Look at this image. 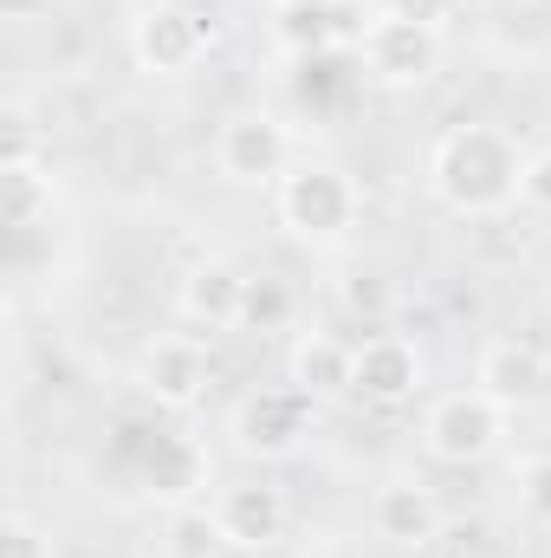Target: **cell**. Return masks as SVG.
I'll return each instance as SVG.
<instances>
[{
	"instance_id": "cell-11",
	"label": "cell",
	"mask_w": 551,
	"mask_h": 558,
	"mask_svg": "<svg viewBox=\"0 0 551 558\" xmlns=\"http://www.w3.org/2000/svg\"><path fill=\"white\" fill-rule=\"evenodd\" d=\"M421 377H428V357H421L415 338H403V331H370L357 344L351 397L357 403H377V410H396V403H409L415 390H421Z\"/></svg>"
},
{
	"instance_id": "cell-17",
	"label": "cell",
	"mask_w": 551,
	"mask_h": 558,
	"mask_svg": "<svg viewBox=\"0 0 551 558\" xmlns=\"http://www.w3.org/2000/svg\"><path fill=\"white\" fill-rule=\"evenodd\" d=\"M46 215H52V175L39 169V156L7 162V221H13V234H33Z\"/></svg>"
},
{
	"instance_id": "cell-21",
	"label": "cell",
	"mask_w": 551,
	"mask_h": 558,
	"mask_svg": "<svg viewBox=\"0 0 551 558\" xmlns=\"http://www.w3.org/2000/svg\"><path fill=\"white\" fill-rule=\"evenodd\" d=\"M519 507H526V520H539L551 533V454H532L519 468Z\"/></svg>"
},
{
	"instance_id": "cell-23",
	"label": "cell",
	"mask_w": 551,
	"mask_h": 558,
	"mask_svg": "<svg viewBox=\"0 0 551 558\" xmlns=\"http://www.w3.org/2000/svg\"><path fill=\"white\" fill-rule=\"evenodd\" d=\"M7 558H59V553H52V533H39L26 513H13L7 520Z\"/></svg>"
},
{
	"instance_id": "cell-10",
	"label": "cell",
	"mask_w": 551,
	"mask_h": 558,
	"mask_svg": "<svg viewBox=\"0 0 551 558\" xmlns=\"http://www.w3.org/2000/svg\"><path fill=\"white\" fill-rule=\"evenodd\" d=\"M247 279L234 260H221V254H201V260H188L182 279H175V312L195 325V331H241V318H247Z\"/></svg>"
},
{
	"instance_id": "cell-6",
	"label": "cell",
	"mask_w": 551,
	"mask_h": 558,
	"mask_svg": "<svg viewBox=\"0 0 551 558\" xmlns=\"http://www.w3.org/2000/svg\"><path fill=\"white\" fill-rule=\"evenodd\" d=\"M311 422H318V403L292 384H273V390H247L234 403L228 435H234V454H247V461H292L305 448Z\"/></svg>"
},
{
	"instance_id": "cell-22",
	"label": "cell",
	"mask_w": 551,
	"mask_h": 558,
	"mask_svg": "<svg viewBox=\"0 0 551 558\" xmlns=\"http://www.w3.org/2000/svg\"><path fill=\"white\" fill-rule=\"evenodd\" d=\"M519 202H526V208H539V215H551V143L526 156V175H519Z\"/></svg>"
},
{
	"instance_id": "cell-27",
	"label": "cell",
	"mask_w": 551,
	"mask_h": 558,
	"mask_svg": "<svg viewBox=\"0 0 551 558\" xmlns=\"http://www.w3.org/2000/svg\"><path fill=\"white\" fill-rule=\"evenodd\" d=\"M273 7H325V0H273Z\"/></svg>"
},
{
	"instance_id": "cell-25",
	"label": "cell",
	"mask_w": 551,
	"mask_h": 558,
	"mask_svg": "<svg viewBox=\"0 0 551 558\" xmlns=\"http://www.w3.org/2000/svg\"><path fill=\"white\" fill-rule=\"evenodd\" d=\"M390 7H396V13H403V20H421V26H441V20H448V7H454V0H390Z\"/></svg>"
},
{
	"instance_id": "cell-26",
	"label": "cell",
	"mask_w": 551,
	"mask_h": 558,
	"mask_svg": "<svg viewBox=\"0 0 551 558\" xmlns=\"http://www.w3.org/2000/svg\"><path fill=\"white\" fill-rule=\"evenodd\" d=\"M0 13L7 20H39V13H52V0H0Z\"/></svg>"
},
{
	"instance_id": "cell-24",
	"label": "cell",
	"mask_w": 551,
	"mask_h": 558,
	"mask_svg": "<svg viewBox=\"0 0 551 558\" xmlns=\"http://www.w3.org/2000/svg\"><path fill=\"white\" fill-rule=\"evenodd\" d=\"M7 149H0V162H33V118H26V105H7Z\"/></svg>"
},
{
	"instance_id": "cell-13",
	"label": "cell",
	"mask_w": 551,
	"mask_h": 558,
	"mask_svg": "<svg viewBox=\"0 0 551 558\" xmlns=\"http://www.w3.org/2000/svg\"><path fill=\"white\" fill-rule=\"evenodd\" d=\"M215 513H221L234 553H267V546L285 539V526H292V500H285L279 481H234V487H221Z\"/></svg>"
},
{
	"instance_id": "cell-19",
	"label": "cell",
	"mask_w": 551,
	"mask_h": 558,
	"mask_svg": "<svg viewBox=\"0 0 551 558\" xmlns=\"http://www.w3.org/2000/svg\"><path fill=\"white\" fill-rule=\"evenodd\" d=\"M292 318V292H285V279L260 274L247 279V318H241V331H279Z\"/></svg>"
},
{
	"instance_id": "cell-4",
	"label": "cell",
	"mask_w": 551,
	"mask_h": 558,
	"mask_svg": "<svg viewBox=\"0 0 551 558\" xmlns=\"http://www.w3.org/2000/svg\"><path fill=\"white\" fill-rule=\"evenodd\" d=\"M215 39H221L215 13H201L188 0H143L131 13V59H137L143 78H162V85L195 78L208 65Z\"/></svg>"
},
{
	"instance_id": "cell-15",
	"label": "cell",
	"mask_w": 551,
	"mask_h": 558,
	"mask_svg": "<svg viewBox=\"0 0 551 558\" xmlns=\"http://www.w3.org/2000/svg\"><path fill=\"white\" fill-rule=\"evenodd\" d=\"M351 377H357V344H344L338 331H305L285 357V384L305 390L311 403L351 397Z\"/></svg>"
},
{
	"instance_id": "cell-3",
	"label": "cell",
	"mask_w": 551,
	"mask_h": 558,
	"mask_svg": "<svg viewBox=\"0 0 551 558\" xmlns=\"http://www.w3.org/2000/svg\"><path fill=\"white\" fill-rule=\"evenodd\" d=\"M273 215L305 247H344L364 221V189L338 162H292L273 182Z\"/></svg>"
},
{
	"instance_id": "cell-8",
	"label": "cell",
	"mask_w": 551,
	"mask_h": 558,
	"mask_svg": "<svg viewBox=\"0 0 551 558\" xmlns=\"http://www.w3.org/2000/svg\"><path fill=\"white\" fill-rule=\"evenodd\" d=\"M131 384H137L143 403L182 416V410H195V403L208 397V384H215V357H208L201 338H188V331H162V338H149V344L137 351Z\"/></svg>"
},
{
	"instance_id": "cell-28",
	"label": "cell",
	"mask_w": 551,
	"mask_h": 558,
	"mask_svg": "<svg viewBox=\"0 0 551 558\" xmlns=\"http://www.w3.org/2000/svg\"><path fill=\"white\" fill-rule=\"evenodd\" d=\"M506 7H519V0H506Z\"/></svg>"
},
{
	"instance_id": "cell-9",
	"label": "cell",
	"mask_w": 551,
	"mask_h": 558,
	"mask_svg": "<svg viewBox=\"0 0 551 558\" xmlns=\"http://www.w3.org/2000/svg\"><path fill=\"white\" fill-rule=\"evenodd\" d=\"M215 169L241 189H267L292 169V124L273 111H234L215 131Z\"/></svg>"
},
{
	"instance_id": "cell-1",
	"label": "cell",
	"mask_w": 551,
	"mask_h": 558,
	"mask_svg": "<svg viewBox=\"0 0 551 558\" xmlns=\"http://www.w3.org/2000/svg\"><path fill=\"white\" fill-rule=\"evenodd\" d=\"M519 175L526 149L500 124H454L428 149V195L461 221H493L519 208Z\"/></svg>"
},
{
	"instance_id": "cell-14",
	"label": "cell",
	"mask_w": 551,
	"mask_h": 558,
	"mask_svg": "<svg viewBox=\"0 0 551 558\" xmlns=\"http://www.w3.org/2000/svg\"><path fill=\"white\" fill-rule=\"evenodd\" d=\"M370 533L396 553H428L441 539V500L421 481H390L370 494Z\"/></svg>"
},
{
	"instance_id": "cell-18",
	"label": "cell",
	"mask_w": 551,
	"mask_h": 558,
	"mask_svg": "<svg viewBox=\"0 0 551 558\" xmlns=\"http://www.w3.org/2000/svg\"><path fill=\"white\" fill-rule=\"evenodd\" d=\"M279 46H285L292 59L338 52V33H331V0H325V7H279Z\"/></svg>"
},
{
	"instance_id": "cell-20",
	"label": "cell",
	"mask_w": 551,
	"mask_h": 558,
	"mask_svg": "<svg viewBox=\"0 0 551 558\" xmlns=\"http://www.w3.org/2000/svg\"><path fill=\"white\" fill-rule=\"evenodd\" d=\"M344 305H351L357 318H390L396 286H390L383 274H351V279H344Z\"/></svg>"
},
{
	"instance_id": "cell-2",
	"label": "cell",
	"mask_w": 551,
	"mask_h": 558,
	"mask_svg": "<svg viewBox=\"0 0 551 558\" xmlns=\"http://www.w3.org/2000/svg\"><path fill=\"white\" fill-rule=\"evenodd\" d=\"M105 474L137 494V500H162V507H188L208 487V454L156 422H118L111 448H105Z\"/></svg>"
},
{
	"instance_id": "cell-12",
	"label": "cell",
	"mask_w": 551,
	"mask_h": 558,
	"mask_svg": "<svg viewBox=\"0 0 551 558\" xmlns=\"http://www.w3.org/2000/svg\"><path fill=\"white\" fill-rule=\"evenodd\" d=\"M474 384L487 390V397H500L506 410H526V403H539L551 390V351L539 338H493L487 351H480V364H474Z\"/></svg>"
},
{
	"instance_id": "cell-7",
	"label": "cell",
	"mask_w": 551,
	"mask_h": 558,
	"mask_svg": "<svg viewBox=\"0 0 551 558\" xmlns=\"http://www.w3.org/2000/svg\"><path fill=\"white\" fill-rule=\"evenodd\" d=\"M357 59H364V78H377L383 92H415L441 72V26H421V20H403L396 7H383Z\"/></svg>"
},
{
	"instance_id": "cell-5",
	"label": "cell",
	"mask_w": 551,
	"mask_h": 558,
	"mask_svg": "<svg viewBox=\"0 0 551 558\" xmlns=\"http://www.w3.org/2000/svg\"><path fill=\"white\" fill-rule=\"evenodd\" d=\"M506 435H513V410H506L500 397H487L480 384L434 397L428 416H421V448H428L434 461H448V468H480V461H493V454L506 448Z\"/></svg>"
},
{
	"instance_id": "cell-16",
	"label": "cell",
	"mask_w": 551,
	"mask_h": 558,
	"mask_svg": "<svg viewBox=\"0 0 551 558\" xmlns=\"http://www.w3.org/2000/svg\"><path fill=\"white\" fill-rule=\"evenodd\" d=\"M228 553H234V539H228V526H221L215 507H201V500L169 507V520H162V558H228Z\"/></svg>"
}]
</instances>
